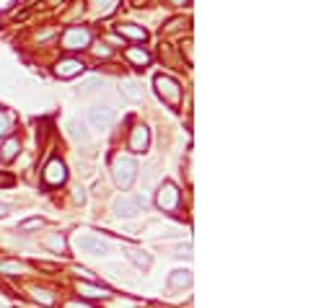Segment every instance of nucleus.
<instances>
[{
	"instance_id": "f257e3e1",
	"label": "nucleus",
	"mask_w": 334,
	"mask_h": 308,
	"mask_svg": "<svg viewBox=\"0 0 334 308\" xmlns=\"http://www.w3.org/2000/svg\"><path fill=\"white\" fill-rule=\"evenodd\" d=\"M111 176H114V184L119 189H130L138 179V163L132 156H117L111 163Z\"/></svg>"
},
{
	"instance_id": "f03ea898",
	"label": "nucleus",
	"mask_w": 334,
	"mask_h": 308,
	"mask_svg": "<svg viewBox=\"0 0 334 308\" xmlns=\"http://www.w3.org/2000/svg\"><path fill=\"white\" fill-rule=\"evenodd\" d=\"M153 85H155V91H158V96L166 104H171V106L182 104V83L176 78H171V75H155Z\"/></svg>"
},
{
	"instance_id": "7ed1b4c3",
	"label": "nucleus",
	"mask_w": 334,
	"mask_h": 308,
	"mask_svg": "<svg viewBox=\"0 0 334 308\" xmlns=\"http://www.w3.org/2000/svg\"><path fill=\"white\" fill-rule=\"evenodd\" d=\"M155 205H158L163 212H174V210H179L182 205V192L176 189V184L171 182H163L158 194H155Z\"/></svg>"
},
{
	"instance_id": "20e7f679",
	"label": "nucleus",
	"mask_w": 334,
	"mask_h": 308,
	"mask_svg": "<svg viewBox=\"0 0 334 308\" xmlns=\"http://www.w3.org/2000/svg\"><path fill=\"white\" fill-rule=\"evenodd\" d=\"M62 47L70 50V52L88 50V47H91V31L83 29V26H70L68 31L62 34Z\"/></svg>"
},
{
	"instance_id": "39448f33",
	"label": "nucleus",
	"mask_w": 334,
	"mask_h": 308,
	"mask_svg": "<svg viewBox=\"0 0 334 308\" xmlns=\"http://www.w3.org/2000/svg\"><path fill=\"white\" fill-rule=\"evenodd\" d=\"M117 119V109L114 106H91L88 109V122H91V127L96 129H109L111 124H114Z\"/></svg>"
},
{
	"instance_id": "423d86ee",
	"label": "nucleus",
	"mask_w": 334,
	"mask_h": 308,
	"mask_svg": "<svg viewBox=\"0 0 334 308\" xmlns=\"http://www.w3.org/2000/svg\"><path fill=\"white\" fill-rule=\"evenodd\" d=\"M41 179L47 187H60L68 182V168H65V163L60 158H52L47 166H44V173H41Z\"/></svg>"
},
{
	"instance_id": "0eeeda50",
	"label": "nucleus",
	"mask_w": 334,
	"mask_h": 308,
	"mask_svg": "<svg viewBox=\"0 0 334 308\" xmlns=\"http://www.w3.org/2000/svg\"><path fill=\"white\" fill-rule=\"evenodd\" d=\"M143 205H145L143 197H119V200H114V215L135 217L138 212H143Z\"/></svg>"
},
{
	"instance_id": "6e6552de",
	"label": "nucleus",
	"mask_w": 334,
	"mask_h": 308,
	"mask_svg": "<svg viewBox=\"0 0 334 308\" xmlns=\"http://www.w3.org/2000/svg\"><path fill=\"white\" fill-rule=\"evenodd\" d=\"M86 70V65L80 62V60H75V57H65V60H60L57 65H55V75L57 78H75V75H80Z\"/></svg>"
},
{
	"instance_id": "1a4fd4ad",
	"label": "nucleus",
	"mask_w": 334,
	"mask_h": 308,
	"mask_svg": "<svg viewBox=\"0 0 334 308\" xmlns=\"http://www.w3.org/2000/svg\"><path fill=\"white\" fill-rule=\"evenodd\" d=\"M75 244H78V249H83V251H91V254H109V244L104 238H96V236H78L75 238Z\"/></svg>"
},
{
	"instance_id": "9d476101",
	"label": "nucleus",
	"mask_w": 334,
	"mask_h": 308,
	"mask_svg": "<svg viewBox=\"0 0 334 308\" xmlns=\"http://www.w3.org/2000/svg\"><path fill=\"white\" fill-rule=\"evenodd\" d=\"M148 143H150V132L145 124H138L135 129H132L130 135V150L132 153H145L148 150Z\"/></svg>"
},
{
	"instance_id": "9b49d317",
	"label": "nucleus",
	"mask_w": 334,
	"mask_h": 308,
	"mask_svg": "<svg viewBox=\"0 0 334 308\" xmlns=\"http://www.w3.org/2000/svg\"><path fill=\"white\" fill-rule=\"evenodd\" d=\"M192 285V272L189 270H176L169 275V288L171 290H182V288H189Z\"/></svg>"
},
{
	"instance_id": "f8f14e48",
	"label": "nucleus",
	"mask_w": 334,
	"mask_h": 308,
	"mask_svg": "<svg viewBox=\"0 0 334 308\" xmlns=\"http://www.w3.org/2000/svg\"><path fill=\"white\" fill-rule=\"evenodd\" d=\"M117 34L119 36H127V39H135V41H145L148 39V31L138 24H119L117 26Z\"/></svg>"
},
{
	"instance_id": "ddd939ff",
	"label": "nucleus",
	"mask_w": 334,
	"mask_h": 308,
	"mask_svg": "<svg viewBox=\"0 0 334 308\" xmlns=\"http://www.w3.org/2000/svg\"><path fill=\"white\" fill-rule=\"evenodd\" d=\"M127 259L135 264L138 270H150V264H153V256L145 254V251H140V249H130L127 251Z\"/></svg>"
},
{
	"instance_id": "4468645a",
	"label": "nucleus",
	"mask_w": 334,
	"mask_h": 308,
	"mask_svg": "<svg viewBox=\"0 0 334 308\" xmlns=\"http://www.w3.org/2000/svg\"><path fill=\"white\" fill-rule=\"evenodd\" d=\"M124 55H127V60H130V62H135L140 70L145 68V65H150V60H153L145 50H138V47H127V50H124Z\"/></svg>"
},
{
	"instance_id": "2eb2a0df",
	"label": "nucleus",
	"mask_w": 334,
	"mask_h": 308,
	"mask_svg": "<svg viewBox=\"0 0 334 308\" xmlns=\"http://www.w3.org/2000/svg\"><path fill=\"white\" fill-rule=\"evenodd\" d=\"M78 293L83 295V298H101V295H109V288H104V285H96V282H91V285H78Z\"/></svg>"
},
{
	"instance_id": "dca6fc26",
	"label": "nucleus",
	"mask_w": 334,
	"mask_h": 308,
	"mask_svg": "<svg viewBox=\"0 0 334 308\" xmlns=\"http://www.w3.org/2000/svg\"><path fill=\"white\" fill-rule=\"evenodd\" d=\"M119 94L127 99V101H132V104H138V101H143V91L135 85V83H130V80H124L122 85H119Z\"/></svg>"
},
{
	"instance_id": "f3484780",
	"label": "nucleus",
	"mask_w": 334,
	"mask_h": 308,
	"mask_svg": "<svg viewBox=\"0 0 334 308\" xmlns=\"http://www.w3.org/2000/svg\"><path fill=\"white\" fill-rule=\"evenodd\" d=\"M3 153H0V158L3 161H13L16 156H18V150H21V143H18V138H8L6 143H3V148H0Z\"/></svg>"
},
{
	"instance_id": "a211bd4d",
	"label": "nucleus",
	"mask_w": 334,
	"mask_h": 308,
	"mask_svg": "<svg viewBox=\"0 0 334 308\" xmlns=\"http://www.w3.org/2000/svg\"><path fill=\"white\" fill-rule=\"evenodd\" d=\"M68 129H70V135L78 140V143H83V145H88V132H86V124L83 122H78V119H73L70 124H68Z\"/></svg>"
},
{
	"instance_id": "6ab92c4d",
	"label": "nucleus",
	"mask_w": 334,
	"mask_h": 308,
	"mask_svg": "<svg viewBox=\"0 0 334 308\" xmlns=\"http://www.w3.org/2000/svg\"><path fill=\"white\" fill-rule=\"evenodd\" d=\"M0 272H6V275H21V272H24V264L13 261V259H0Z\"/></svg>"
},
{
	"instance_id": "aec40b11",
	"label": "nucleus",
	"mask_w": 334,
	"mask_h": 308,
	"mask_svg": "<svg viewBox=\"0 0 334 308\" xmlns=\"http://www.w3.org/2000/svg\"><path fill=\"white\" fill-rule=\"evenodd\" d=\"M44 246H50L52 251H65V238L62 236H50V238H44Z\"/></svg>"
},
{
	"instance_id": "412c9836",
	"label": "nucleus",
	"mask_w": 334,
	"mask_h": 308,
	"mask_svg": "<svg viewBox=\"0 0 334 308\" xmlns=\"http://www.w3.org/2000/svg\"><path fill=\"white\" fill-rule=\"evenodd\" d=\"M8 132H11V117H8V112L0 109V138H6Z\"/></svg>"
},
{
	"instance_id": "4be33fe9",
	"label": "nucleus",
	"mask_w": 334,
	"mask_h": 308,
	"mask_svg": "<svg viewBox=\"0 0 334 308\" xmlns=\"http://www.w3.org/2000/svg\"><path fill=\"white\" fill-rule=\"evenodd\" d=\"M73 272H75L78 277L88 280V282H96V275H94L91 270H88V267H80V264H75V267H73Z\"/></svg>"
},
{
	"instance_id": "5701e85b",
	"label": "nucleus",
	"mask_w": 334,
	"mask_h": 308,
	"mask_svg": "<svg viewBox=\"0 0 334 308\" xmlns=\"http://www.w3.org/2000/svg\"><path fill=\"white\" fill-rule=\"evenodd\" d=\"M41 226H44L41 217H29V220H24V223H21L18 228H21V231H34V228H41Z\"/></svg>"
},
{
	"instance_id": "b1692460",
	"label": "nucleus",
	"mask_w": 334,
	"mask_h": 308,
	"mask_svg": "<svg viewBox=\"0 0 334 308\" xmlns=\"http://www.w3.org/2000/svg\"><path fill=\"white\" fill-rule=\"evenodd\" d=\"M34 298H36V300H41L44 305H52V303H55V298H52V293H50V290H34Z\"/></svg>"
},
{
	"instance_id": "393cba45",
	"label": "nucleus",
	"mask_w": 334,
	"mask_h": 308,
	"mask_svg": "<svg viewBox=\"0 0 334 308\" xmlns=\"http://www.w3.org/2000/svg\"><path fill=\"white\" fill-rule=\"evenodd\" d=\"M13 184H16L13 173H0V187H13Z\"/></svg>"
},
{
	"instance_id": "a878e982",
	"label": "nucleus",
	"mask_w": 334,
	"mask_h": 308,
	"mask_svg": "<svg viewBox=\"0 0 334 308\" xmlns=\"http://www.w3.org/2000/svg\"><path fill=\"white\" fill-rule=\"evenodd\" d=\"M62 308H94V305L91 303H80V298H75V300H68Z\"/></svg>"
},
{
	"instance_id": "bb28decb",
	"label": "nucleus",
	"mask_w": 334,
	"mask_h": 308,
	"mask_svg": "<svg viewBox=\"0 0 334 308\" xmlns=\"http://www.w3.org/2000/svg\"><path fill=\"white\" fill-rule=\"evenodd\" d=\"M34 267H39L44 272H57V264H47V261H34Z\"/></svg>"
},
{
	"instance_id": "cd10ccee",
	"label": "nucleus",
	"mask_w": 334,
	"mask_h": 308,
	"mask_svg": "<svg viewBox=\"0 0 334 308\" xmlns=\"http://www.w3.org/2000/svg\"><path fill=\"white\" fill-rule=\"evenodd\" d=\"M99 85H101V80H99V78H96V80H88V83L83 85V94H91V91H96Z\"/></svg>"
},
{
	"instance_id": "c85d7f7f",
	"label": "nucleus",
	"mask_w": 334,
	"mask_h": 308,
	"mask_svg": "<svg viewBox=\"0 0 334 308\" xmlns=\"http://www.w3.org/2000/svg\"><path fill=\"white\" fill-rule=\"evenodd\" d=\"M111 6H114V0H96V8L99 11H109Z\"/></svg>"
},
{
	"instance_id": "c756f323",
	"label": "nucleus",
	"mask_w": 334,
	"mask_h": 308,
	"mask_svg": "<svg viewBox=\"0 0 334 308\" xmlns=\"http://www.w3.org/2000/svg\"><path fill=\"white\" fill-rule=\"evenodd\" d=\"M176 256H192V246L187 244V246H179L176 249Z\"/></svg>"
},
{
	"instance_id": "7c9ffc66",
	"label": "nucleus",
	"mask_w": 334,
	"mask_h": 308,
	"mask_svg": "<svg viewBox=\"0 0 334 308\" xmlns=\"http://www.w3.org/2000/svg\"><path fill=\"white\" fill-rule=\"evenodd\" d=\"M94 52H96V55H99V57H109V55H111V50H109V47H106V44H101V47H96V50H94Z\"/></svg>"
},
{
	"instance_id": "2f4dec72",
	"label": "nucleus",
	"mask_w": 334,
	"mask_h": 308,
	"mask_svg": "<svg viewBox=\"0 0 334 308\" xmlns=\"http://www.w3.org/2000/svg\"><path fill=\"white\" fill-rule=\"evenodd\" d=\"M75 202H86V194H83V189H80V187L75 189Z\"/></svg>"
},
{
	"instance_id": "473e14b6",
	"label": "nucleus",
	"mask_w": 334,
	"mask_h": 308,
	"mask_svg": "<svg viewBox=\"0 0 334 308\" xmlns=\"http://www.w3.org/2000/svg\"><path fill=\"white\" fill-rule=\"evenodd\" d=\"M6 215H8V205L0 202V217H6Z\"/></svg>"
},
{
	"instance_id": "72a5a7b5",
	"label": "nucleus",
	"mask_w": 334,
	"mask_h": 308,
	"mask_svg": "<svg viewBox=\"0 0 334 308\" xmlns=\"http://www.w3.org/2000/svg\"><path fill=\"white\" fill-rule=\"evenodd\" d=\"M171 3H176V6H184V3H187V0H171Z\"/></svg>"
}]
</instances>
